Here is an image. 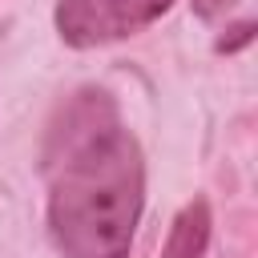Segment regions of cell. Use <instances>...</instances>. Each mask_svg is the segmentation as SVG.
<instances>
[{"instance_id": "cell-1", "label": "cell", "mask_w": 258, "mask_h": 258, "mask_svg": "<svg viewBox=\"0 0 258 258\" xmlns=\"http://www.w3.org/2000/svg\"><path fill=\"white\" fill-rule=\"evenodd\" d=\"M48 234L64 258H129L145 157L113 101L85 89L48 137Z\"/></svg>"}, {"instance_id": "cell-2", "label": "cell", "mask_w": 258, "mask_h": 258, "mask_svg": "<svg viewBox=\"0 0 258 258\" xmlns=\"http://www.w3.org/2000/svg\"><path fill=\"white\" fill-rule=\"evenodd\" d=\"M173 0H56L52 24L69 48H101L157 24Z\"/></svg>"}, {"instance_id": "cell-3", "label": "cell", "mask_w": 258, "mask_h": 258, "mask_svg": "<svg viewBox=\"0 0 258 258\" xmlns=\"http://www.w3.org/2000/svg\"><path fill=\"white\" fill-rule=\"evenodd\" d=\"M210 202L206 198H194L189 206L177 210L173 226H169V238L161 246V258H202L206 246H210Z\"/></svg>"}, {"instance_id": "cell-4", "label": "cell", "mask_w": 258, "mask_h": 258, "mask_svg": "<svg viewBox=\"0 0 258 258\" xmlns=\"http://www.w3.org/2000/svg\"><path fill=\"white\" fill-rule=\"evenodd\" d=\"M254 40V20H242V24H234V28H226V36H218V52H238L242 44H250Z\"/></svg>"}, {"instance_id": "cell-5", "label": "cell", "mask_w": 258, "mask_h": 258, "mask_svg": "<svg viewBox=\"0 0 258 258\" xmlns=\"http://www.w3.org/2000/svg\"><path fill=\"white\" fill-rule=\"evenodd\" d=\"M234 4H238V0H194V12H198L202 20H218V16H226Z\"/></svg>"}]
</instances>
